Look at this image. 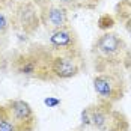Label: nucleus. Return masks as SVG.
I'll return each instance as SVG.
<instances>
[{
    "instance_id": "obj_1",
    "label": "nucleus",
    "mask_w": 131,
    "mask_h": 131,
    "mask_svg": "<svg viewBox=\"0 0 131 131\" xmlns=\"http://www.w3.org/2000/svg\"><path fill=\"white\" fill-rule=\"evenodd\" d=\"M92 54L95 57V66L103 72L124 63L127 60L128 50L125 41L119 35L107 30L95 41Z\"/></svg>"
},
{
    "instance_id": "obj_2",
    "label": "nucleus",
    "mask_w": 131,
    "mask_h": 131,
    "mask_svg": "<svg viewBox=\"0 0 131 131\" xmlns=\"http://www.w3.org/2000/svg\"><path fill=\"white\" fill-rule=\"evenodd\" d=\"M91 127L96 131H130V122L127 116L113 108L112 103L100 101L86 107Z\"/></svg>"
},
{
    "instance_id": "obj_3",
    "label": "nucleus",
    "mask_w": 131,
    "mask_h": 131,
    "mask_svg": "<svg viewBox=\"0 0 131 131\" xmlns=\"http://www.w3.org/2000/svg\"><path fill=\"white\" fill-rule=\"evenodd\" d=\"M93 91L100 101L116 103L125 93V81L116 71L107 69L93 77Z\"/></svg>"
},
{
    "instance_id": "obj_4",
    "label": "nucleus",
    "mask_w": 131,
    "mask_h": 131,
    "mask_svg": "<svg viewBox=\"0 0 131 131\" xmlns=\"http://www.w3.org/2000/svg\"><path fill=\"white\" fill-rule=\"evenodd\" d=\"M83 68V60L80 51H66L51 54L50 71L53 79L68 80L79 74Z\"/></svg>"
},
{
    "instance_id": "obj_5",
    "label": "nucleus",
    "mask_w": 131,
    "mask_h": 131,
    "mask_svg": "<svg viewBox=\"0 0 131 131\" xmlns=\"http://www.w3.org/2000/svg\"><path fill=\"white\" fill-rule=\"evenodd\" d=\"M14 24L24 35L33 33L41 24V11L32 0H23L14 5Z\"/></svg>"
},
{
    "instance_id": "obj_6",
    "label": "nucleus",
    "mask_w": 131,
    "mask_h": 131,
    "mask_svg": "<svg viewBox=\"0 0 131 131\" xmlns=\"http://www.w3.org/2000/svg\"><path fill=\"white\" fill-rule=\"evenodd\" d=\"M6 108L12 118L17 131H35L36 128V115L32 105L24 100H8Z\"/></svg>"
},
{
    "instance_id": "obj_7",
    "label": "nucleus",
    "mask_w": 131,
    "mask_h": 131,
    "mask_svg": "<svg viewBox=\"0 0 131 131\" xmlns=\"http://www.w3.org/2000/svg\"><path fill=\"white\" fill-rule=\"evenodd\" d=\"M39 11L41 24H44V27L48 32L69 26V11L66 8H63L62 5H59L56 0H53L48 5L39 8Z\"/></svg>"
},
{
    "instance_id": "obj_8",
    "label": "nucleus",
    "mask_w": 131,
    "mask_h": 131,
    "mask_svg": "<svg viewBox=\"0 0 131 131\" xmlns=\"http://www.w3.org/2000/svg\"><path fill=\"white\" fill-rule=\"evenodd\" d=\"M50 47L56 53H66V51H79V39L75 32L71 27H63L50 32Z\"/></svg>"
},
{
    "instance_id": "obj_9",
    "label": "nucleus",
    "mask_w": 131,
    "mask_h": 131,
    "mask_svg": "<svg viewBox=\"0 0 131 131\" xmlns=\"http://www.w3.org/2000/svg\"><path fill=\"white\" fill-rule=\"evenodd\" d=\"M14 5L8 0H0V35H6L14 24Z\"/></svg>"
},
{
    "instance_id": "obj_10",
    "label": "nucleus",
    "mask_w": 131,
    "mask_h": 131,
    "mask_svg": "<svg viewBox=\"0 0 131 131\" xmlns=\"http://www.w3.org/2000/svg\"><path fill=\"white\" fill-rule=\"evenodd\" d=\"M116 14H118L119 21L124 23L125 29L131 35V0H122L116 6Z\"/></svg>"
},
{
    "instance_id": "obj_11",
    "label": "nucleus",
    "mask_w": 131,
    "mask_h": 131,
    "mask_svg": "<svg viewBox=\"0 0 131 131\" xmlns=\"http://www.w3.org/2000/svg\"><path fill=\"white\" fill-rule=\"evenodd\" d=\"M0 131H17V127L5 104H0Z\"/></svg>"
},
{
    "instance_id": "obj_12",
    "label": "nucleus",
    "mask_w": 131,
    "mask_h": 131,
    "mask_svg": "<svg viewBox=\"0 0 131 131\" xmlns=\"http://www.w3.org/2000/svg\"><path fill=\"white\" fill-rule=\"evenodd\" d=\"M115 26V18L112 17V15H108V14H105V15H101L100 17V20H98V27L101 29V30H108V29H112V27Z\"/></svg>"
},
{
    "instance_id": "obj_13",
    "label": "nucleus",
    "mask_w": 131,
    "mask_h": 131,
    "mask_svg": "<svg viewBox=\"0 0 131 131\" xmlns=\"http://www.w3.org/2000/svg\"><path fill=\"white\" fill-rule=\"evenodd\" d=\"M59 5H62L63 8H66L68 11H72V9H79L80 8V2L79 0H56Z\"/></svg>"
},
{
    "instance_id": "obj_14",
    "label": "nucleus",
    "mask_w": 131,
    "mask_h": 131,
    "mask_svg": "<svg viewBox=\"0 0 131 131\" xmlns=\"http://www.w3.org/2000/svg\"><path fill=\"white\" fill-rule=\"evenodd\" d=\"M79 2H80V8H86V9H93L100 3V0H79Z\"/></svg>"
},
{
    "instance_id": "obj_15",
    "label": "nucleus",
    "mask_w": 131,
    "mask_h": 131,
    "mask_svg": "<svg viewBox=\"0 0 131 131\" xmlns=\"http://www.w3.org/2000/svg\"><path fill=\"white\" fill-rule=\"evenodd\" d=\"M38 8H42V6H45V5H48L50 2H53V0H32Z\"/></svg>"
},
{
    "instance_id": "obj_16",
    "label": "nucleus",
    "mask_w": 131,
    "mask_h": 131,
    "mask_svg": "<svg viewBox=\"0 0 131 131\" xmlns=\"http://www.w3.org/2000/svg\"><path fill=\"white\" fill-rule=\"evenodd\" d=\"M9 2H11V3H12V2L14 3H20V2H23V0H9Z\"/></svg>"
}]
</instances>
